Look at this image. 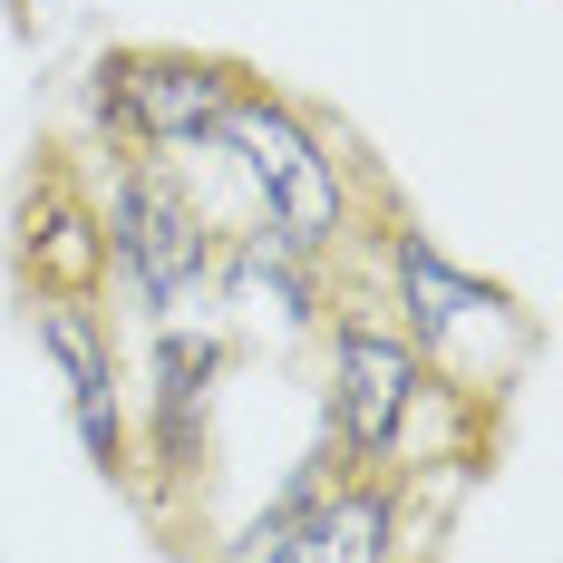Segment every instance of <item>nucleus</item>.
Segmentation results:
<instances>
[{"mask_svg": "<svg viewBox=\"0 0 563 563\" xmlns=\"http://www.w3.org/2000/svg\"><path fill=\"white\" fill-rule=\"evenodd\" d=\"M214 146H224L233 185L253 195V224L291 243L301 263H321L340 233H350V195H340V166L331 146L301 126V108H282L263 88H243L224 117H214Z\"/></svg>", "mask_w": 563, "mask_h": 563, "instance_id": "f257e3e1", "label": "nucleus"}, {"mask_svg": "<svg viewBox=\"0 0 563 563\" xmlns=\"http://www.w3.org/2000/svg\"><path fill=\"white\" fill-rule=\"evenodd\" d=\"M389 291H398V321H408L398 340L418 350V369H428V379H448V369L466 379V350H476V340H486V360H496V369H515V360L534 350L525 311H515V291L456 273L418 224L389 233Z\"/></svg>", "mask_w": 563, "mask_h": 563, "instance_id": "f03ea898", "label": "nucleus"}, {"mask_svg": "<svg viewBox=\"0 0 563 563\" xmlns=\"http://www.w3.org/2000/svg\"><path fill=\"white\" fill-rule=\"evenodd\" d=\"M108 253H117V273L136 282V301L156 321H175V311L205 301V282H214V224H205V205L185 195V175L166 156H126L117 166Z\"/></svg>", "mask_w": 563, "mask_h": 563, "instance_id": "7ed1b4c3", "label": "nucleus"}, {"mask_svg": "<svg viewBox=\"0 0 563 563\" xmlns=\"http://www.w3.org/2000/svg\"><path fill=\"white\" fill-rule=\"evenodd\" d=\"M253 78L205 49H108L88 68V108L108 117L126 146H195Z\"/></svg>", "mask_w": 563, "mask_h": 563, "instance_id": "20e7f679", "label": "nucleus"}, {"mask_svg": "<svg viewBox=\"0 0 563 563\" xmlns=\"http://www.w3.org/2000/svg\"><path fill=\"white\" fill-rule=\"evenodd\" d=\"M438 389L418 369V350L389 321H340L331 331V389H321V428H331L340 466H389L418 428V398Z\"/></svg>", "mask_w": 563, "mask_h": 563, "instance_id": "39448f33", "label": "nucleus"}, {"mask_svg": "<svg viewBox=\"0 0 563 563\" xmlns=\"http://www.w3.org/2000/svg\"><path fill=\"white\" fill-rule=\"evenodd\" d=\"M30 331L49 350L58 389H68V428L98 476H126V389H117V350H108V321L88 311V291H40Z\"/></svg>", "mask_w": 563, "mask_h": 563, "instance_id": "423d86ee", "label": "nucleus"}, {"mask_svg": "<svg viewBox=\"0 0 563 563\" xmlns=\"http://www.w3.org/2000/svg\"><path fill=\"white\" fill-rule=\"evenodd\" d=\"M253 563H398V486L379 476H331L321 496L282 515Z\"/></svg>", "mask_w": 563, "mask_h": 563, "instance_id": "0eeeda50", "label": "nucleus"}, {"mask_svg": "<svg viewBox=\"0 0 563 563\" xmlns=\"http://www.w3.org/2000/svg\"><path fill=\"white\" fill-rule=\"evenodd\" d=\"M214 379H224V340L214 331H156V389H146V408H156V466H195V448H205V408H214Z\"/></svg>", "mask_w": 563, "mask_h": 563, "instance_id": "6e6552de", "label": "nucleus"}, {"mask_svg": "<svg viewBox=\"0 0 563 563\" xmlns=\"http://www.w3.org/2000/svg\"><path fill=\"white\" fill-rule=\"evenodd\" d=\"M30 273H40V291H88V282L108 273V243H98V224L68 195H49L40 224H30Z\"/></svg>", "mask_w": 563, "mask_h": 563, "instance_id": "1a4fd4ad", "label": "nucleus"}, {"mask_svg": "<svg viewBox=\"0 0 563 563\" xmlns=\"http://www.w3.org/2000/svg\"><path fill=\"white\" fill-rule=\"evenodd\" d=\"M40 10H49V0H10V20H20V30H30V20H40Z\"/></svg>", "mask_w": 563, "mask_h": 563, "instance_id": "9d476101", "label": "nucleus"}]
</instances>
